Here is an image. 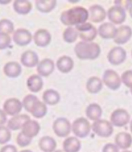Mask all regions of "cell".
<instances>
[{"label":"cell","instance_id":"44dd1931","mask_svg":"<svg viewBox=\"0 0 132 152\" xmlns=\"http://www.w3.org/2000/svg\"><path fill=\"white\" fill-rule=\"evenodd\" d=\"M74 63L70 57L63 56L60 57L56 63V66L59 72L63 74H68L73 69Z\"/></svg>","mask_w":132,"mask_h":152},{"label":"cell","instance_id":"4dcf8cb0","mask_svg":"<svg viewBox=\"0 0 132 152\" xmlns=\"http://www.w3.org/2000/svg\"><path fill=\"white\" fill-rule=\"evenodd\" d=\"M103 114V110L101 106L96 103L89 104L86 109V115L90 120L96 121L100 119Z\"/></svg>","mask_w":132,"mask_h":152},{"label":"cell","instance_id":"277c9868","mask_svg":"<svg viewBox=\"0 0 132 152\" xmlns=\"http://www.w3.org/2000/svg\"><path fill=\"white\" fill-rule=\"evenodd\" d=\"M75 29L77 30L79 36L82 40L85 42L90 43L95 39L98 31L97 28L90 23L86 22L85 23L75 26Z\"/></svg>","mask_w":132,"mask_h":152},{"label":"cell","instance_id":"7bdbcfd3","mask_svg":"<svg viewBox=\"0 0 132 152\" xmlns=\"http://www.w3.org/2000/svg\"><path fill=\"white\" fill-rule=\"evenodd\" d=\"M7 114L3 110L0 109V126H3L7 122Z\"/></svg>","mask_w":132,"mask_h":152},{"label":"cell","instance_id":"6da1fadb","mask_svg":"<svg viewBox=\"0 0 132 152\" xmlns=\"http://www.w3.org/2000/svg\"><path fill=\"white\" fill-rule=\"evenodd\" d=\"M89 18V12L81 6L74 7L64 11L60 17L61 23L66 26H72L85 23Z\"/></svg>","mask_w":132,"mask_h":152},{"label":"cell","instance_id":"7c38bea8","mask_svg":"<svg viewBox=\"0 0 132 152\" xmlns=\"http://www.w3.org/2000/svg\"><path fill=\"white\" fill-rule=\"evenodd\" d=\"M32 40V34L25 28H19L13 34L14 42L20 47L26 46L31 43Z\"/></svg>","mask_w":132,"mask_h":152},{"label":"cell","instance_id":"e0dca14e","mask_svg":"<svg viewBox=\"0 0 132 152\" xmlns=\"http://www.w3.org/2000/svg\"><path fill=\"white\" fill-rule=\"evenodd\" d=\"M55 69V64L50 59H44L39 63L37 66V72L39 75L48 77L51 75Z\"/></svg>","mask_w":132,"mask_h":152},{"label":"cell","instance_id":"4fadbf2b","mask_svg":"<svg viewBox=\"0 0 132 152\" xmlns=\"http://www.w3.org/2000/svg\"><path fill=\"white\" fill-rule=\"evenodd\" d=\"M132 36V29L128 25H122L117 28L114 42L118 45H124L129 41Z\"/></svg>","mask_w":132,"mask_h":152},{"label":"cell","instance_id":"1f68e13d","mask_svg":"<svg viewBox=\"0 0 132 152\" xmlns=\"http://www.w3.org/2000/svg\"><path fill=\"white\" fill-rule=\"evenodd\" d=\"M57 5L55 0H37L36 7L39 12L42 13H49L55 9Z\"/></svg>","mask_w":132,"mask_h":152},{"label":"cell","instance_id":"ac0fdd59","mask_svg":"<svg viewBox=\"0 0 132 152\" xmlns=\"http://www.w3.org/2000/svg\"><path fill=\"white\" fill-rule=\"evenodd\" d=\"M21 63L27 68H34L39 64V57L35 52L26 50L21 56Z\"/></svg>","mask_w":132,"mask_h":152},{"label":"cell","instance_id":"e575fe53","mask_svg":"<svg viewBox=\"0 0 132 152\" xmlns=\"http://www.w3.org/2000/svg\"><path fill=\"white\" fill-rule=\"evenodd\" d=\"M37 99H39L33 94H28L27 96H26L23 98L22 102L23 106L26 110V111L30 112L32 106Z\"/></svg>","mask_w":132,"mask_h":152},{"label":"cell","instance_id":"f6af8a7d","mask_svg":"<svg viewBox=\"0 0 132 152\" xmlns=\"http://www.w3.org/2000/svg\"><path fill=\"white\" fill-rule=\"evenodd\" d=\"M129 13H130V16L132 18V4H131V5L130 6V9H129Z\"/></svg>","mask_w":132,"mask_h":152},{"label":"cell","instance_id":"7402d4cb","mask_svg":"<svg viewBox=\"0 0 132 152\" xmlns=\"http://www.w3.org/2000/svg\"><path fill=\"white\" fill-rule=\"evenodd\" d=\"M22 68L20 63L15 61H10L5 64L3 67V72L7 77L16 78L21 74Z\"/></svg>","mask_w":132,"mask_h":152},{"label":"cell","instance_id":"2e32d148","mask_svg":"<svg viewBox=\"0 0 132 152\" xmlns=\"http://www.w3.org/2000/svg\"><path fill=\"white\" fill-rule=\"evenodd\" d=\"M88 12L90 20L93 23L103 21L107 15L103 7L99 5H93L90 7Z\"/></svg>","mask_w":132,"mask_h":152},{"label":"cell","instance_id":"bcb514c9","mask_svg":"<svg viewBox=\"0 0 132 152\" xmlns=\"http://www.w3.org/2000/svg\"><path fill=\"white\" fill-rule=\"evenodd\" d=\"M20 152H32V151H31V150H22Z\"/></svg>","mask_w":132,"mask_h":152},{"label":"cell","instance_id":"d590c367","mask_svg":"<svg viewBox=\"0 0 132 152\" xmlns=\"http://www.w3.org/2000/svg\"><path fill=\"white\" fill-rule=\"evenodd\" d=\"M11 139V132L8 128L0 126V144H4Z\"/></svg>","mask_w":132,"mask_h":152},{"label":"cell","instance_id":"ba28073f","mask_svg":"<svg viewBox=\"0 0 132 152\" xmlns=\"http://www.w3.org/2000/svg\"><path fill=\"white\" fill-rule=\"evenodd\" d=\"M130 120V114L124 109H117L111 114L110 123L113 126L123 127L129 123Z\"/></svg>","mask_w":132,"mask_h":152},{"label":"cell","instance_id":"f35d334b","mask_svg":"<svg viewBox=\"0 0 132 152\" xmlns=\"http://www.w3.org/2000/svg\"><path fill=\"white\" fill-rule=\"evenodd\" d=\"M32 139L28 138V137H27L25 136L21 132L17 136L16 142L19 146L23 148V147L28 146L29 144H31V143L32 142Z\"/></svg>","mask_w":132,"mask_h":152},{"label":"cell","instance_id":"9a60e30c","mask_svg":"<svg viewBox=\"0 0 132 152\" xmlns=\"http://www.w3.org/2000/svg\"><path fill=\"white\" fill-rule=\"evenodd\" d=\"M21 130L22 134L25 136L32 139L38 135L41 130V126L37 121L30 119L25 123Z\"/></svg>","mask_w":132,"mask_h":152},{"label":"cell","instance_id":"836d02e7","mask_svg":"<svg viewBox=\"0 0 132 152\" xmlns=\"http://www.w3.org/2000/svg\"><path fill=\"white\" fill-rule=\"evenodd\" d=\"M14 23L9 20L3 19L0 20V33L10 34L14 32Z\"/></svg>","mask_w":132,"mask_h":152},{"label":"cell","instance_id":"f1b7e54d","mask_svg":"<svg viewBox=\"0 0 132 152\" xmlns=\"http://www.w3.org/2000/svg\"><path fill=\"white\" fill-rule=\"evenodd\" d=\"M86 88L89 93L96 94L103 88V81L100 78L93 76L90 77L86 82Z\"/></svg>","mask_w":132,"mask_h":152},{"label":"cell","instance_id":"4316f807","mask_svg":"<svg viewBox=\"0 0 132 152\" xmlns=\"http://www.w3.org/2000/svg\"><path fill=\"white\" fill-rule=\"evenodd\" d=\"M63 146L65 152H79L81 150V144L75 137H69L64 140Z\"/></svg>","mask_w":132,"mask_h":152},{"label":"cell","instance_id":"30bf717a","mask_svg":"<svg viewBox=\"0 0 132 152\" xmlns=\"http://www.w3.org/2000/svg\"><path fill=\"white\" fill-rule=\"evenodd\" d=\"M126 56V52L123 48L115 47L112 48L108 52L107 58L109 63L113 65H119L124 62Z\"/></svg>","mask_w":132,"mask_h":152},{"label":"cell","instance_id":"b9f144b4","mask_svg":"<svg viewBox=\"0 0 132 152\" xmlns=\"http://www.w3.org/2000/svg\"><path fill=\"white\" fill-rule=\"evenodd\" d=\"M0 152H18L16 147L12 145V144H8V145L4 146L0 150Z\"/></svg>","mask_w":132,"mask_h":152},{"label":"cell","instance_id":"f546056e","mask_svg":"<svg viewBox=\"0 0 132 152\" xmlns=\"http://www.w3.org/2000/svg\"><path fill=\"white\" fill-rule=\"evenodd\" d=\"M59 94L56 90L48 89L45 90L43 94V100L46 104L54 106L59 103L60 101Z\"/></svg>","mask_w":132,"mask_h":152},{"label":"cell","instance_id":"8d00e7d4","mask_svg":"<svg viewBox=\"0 0 132 152\" xmlns=\"http://www.w3.org/2000/svg\"><path fill=\"white\" fill-rule=\"evenodd\" d=\"M121 81L126 86L132 89V70H129L124 72L121 75Z\"/></svg>","mask_w":132,"mask_h":152},{"label":"cell","instance_id":"ee69618b","mask_svg":"<svg viewBox=\"0 0 132 152\" xmlns=\"http://www.w3.org/2000/svg\"><path fill=\"white\" fill-rule=\"evenodd\" d=\"M10 0H8V1H0V4H8V3H10Z\"/></svg>","mask_w":132,"mask_h":152},{"label":"cell","instance_id":"9c48e42d","mask_svg":"<svg viewBox=\"0 0 132 152\" xmlns=\"http://www.w3.org/2000/svg\"><path fill=\"white\" fill-rule=\"evenodd\" d=\"M107 16L112 23L120 25L126 20V10L120 6L114 5L109 9L107 12Z\"/></svg>","mask_w":132,"mask_h":152},{"label":"cell","instance_id":"d6a6232c","mask_svg":"<svg viewBox=\"0 0 132 152\" xmlns=\"http://www.w3.org/2000/svg\"><path fill=\"white\" fill-rule=\"evenodd\" d=\"M79 36V33L75 28L72 26L67 27L63 34L64 41L67 43H73L76 41Z\"/></svg>","mask_w":132,"mask_h":152},{"label":"cell","instance_id":"5bb4252c","mask_svg":"<svg viewBox=\"0 0 132 152\" xmlns=\"http://www.w3.org/2000/svg\"><path fill=\"white\" fill-rule=\"evenodd\" d=\"M34 41L37 47H46L50 44L52 40L50 33L46 29H39L34 35Z\"/></svg>","mask_w":132,"mask_h":152},{"label":"cell","instance_id":"74e56055","mask_svg":"<svg viewBox=\"0 0 132 152\" xmlns=\"http://www.w3.org/2000/svg\"><path fill=\"white\" fill-rule=\"evenodd\" d=\"M11 41V37L9 34L0 33V50H4L8 48Z\"/></svg>","mask_w":132,"mask_h":152},{"label":"cell","instance_id":"7a4b0ae2","mask_svg":"<svg viewBox=\"0 0 132 152\" xmlns=\"http://www.w3.org/2000/svg\"><path fill=\"white\" fill-rule=\"evenodd\" d=\"M75 55L81 60H94L101 54V47L99 45L93 42L80 41L74 48Z\"/></svg>","mask_w":132,"mask_h":152},{"label":"cell","instance_id":"3957f363","mask_svg":"<svg viewBox=\"0 0 132 152\" xmlns=\"http://www.w3.org/2000/svg\"><path fill=\"white\" fill-rule=\"evenodd\" d=\"M92 126L90 125L89 121L85 117H79L75 119L71 124V131L74 134L79 138H85L87 137Z\"/></svg>","mask_w":132,"mask_h":152},{"label":"cell","instance_id":"cb8c5ba5","mask_svg":"<svg viewBox=\"0 0 132 152\" xmlns=\"http://www.w3.org/2000/svg\"><path fill=\"white\" fill-rule=\"evenodd\" d=\"M115 142L119 148L126 150L131 146L132 137L127 132H120L115 136Z\"/></svg>","mask_w":132,"mask_h":152},{"label":"cell","instance_id":"d6986e66","mask_svg":"<svg viewBox=\"0 0 132 152\" xmlns=\"http://www.w3.org/2000/svg\"><path fill=\"white\" fill-rule=\"evenodd\" d=\"M117 28L115 25L110 22L104 23L98 28V33L103 39H114L115 36Z\"/></svg>","mask_w":132,"mask_h":152},{"label":"cell","instance_id":"ab89813d","mask_svg":"<svg viewBox=\"0 0 132 152\" xmlns=\"http://www.w3.org/2000/svg\"><path fill=\"white\" fill-rule=\"evenodd\" d=\"M102 152H119V148L115 144L108 143L104 146Z\"/></svg>","mask_w":132,"mask_h":152},{"label":"cell","instance_id":"7dc6e473","mask_svg":"<svg viewBox=\"0 0 132 152\" xmlns=\"http://www.w3.org/2000/svg\"><path fill=\"white\" fill-rule=\"evenodd\" d=\"M54 152H65L63 150H55Z\"/></svg>","mask_w":132,"mask_h":152},{"label":"cell","instance_id":"681fc988","mask_svg":"<svg viewBox=\"0 0 132 152\" xmlns=\"http://www.w3.org/2000/svg\"><path fill=\"white\" fill-rule=\"evenodd\" d=\"M122 152H132V151H128V150H125V151H122Z\"/></svg>","mask_w":132,"mask_h":152},{"label":"cell","instance_id":"f907efd6","mask_svg":"<svg viewBox=\"0 0 132 152\" xmlns=\"http://www.w3.org/2000/svg\"><path fill=\"white\" fill-rule=\"evenodd\" d=\"M130 92H131V93L132 94V89H130Z\"/></svg>","mask_w":132,"mask_h":152},{"label":"cell","instance_id":"c3c4849f","mask_svg":"<svg viewBox=\"0 0 132 152\" xmlns=\"http://www.w3.org/2000/svg\"><path fill=\"white\" fill-rule=\"evenodd\" d=\"M130 130H131V132L132 133V120H131V123H130Z\"/></svg>","mask_w":132,"mask_h":152},{"label":"cell","instance_id":"ffe728a7","mask_svg":"<svg viewBox=\"0 0 132 152\" xmlns=\"http://www.w3.org/2000/svg\"><path fill=\"white\" fill-rule=\"evenodd\" d=\"M31 119L30 117L26 114H21L14 116L11 118L7 123V127L10 130L16 131L22 129L23 125L26 121Z\"/></svg>","mask_w":132,"mask_h":152},{"label":"cell","instance_id":"484cf974","mask_svg":"<svg viewBox=\"0 0 132 152\" xmlns=\"http://www.w3.org/2000/svg\"><path fill=\"white\" fill-rule=\"evenodd\" d=\"M29 113L36 119L43 118L47 113V106L44 102L37 99L32 106Z\"/></svg>","mask_w":132,"mask_h":152},{"label":"cell","instance_id":"8fae6325","mask_svg":"<svg viewBox=\"0 0 132 152\" xmlns=\"http://www.w3.org/2000/svg\"><path fill=\"white\" fill-rule=\"evenodd\" d=\"M22 102L16 98H10L5 101L3 104V111L7 115L16 116L19 115L23 108Z\"/></svg>","mask_w":132,"mask_h":152},{"label":"cell","instance_id":"5b68a950","mask_svg":"<svg viewBox=\"0 0 132 152\" xmlns=\"http://www.w3.org/2000/svg\"><path fill=\"white\" fill-rule=\"evenodd\" d=\"M92 131L101 137H109L114 133V127L112 123L105 119L94 121L92 125Z\"/></svg>","mask_w":132,"mask_h":152},{"label":"cell","instance_id":"52a82bcc","mask_svg":"<svg viewBox=\"0 0 132 152\" xmlns=\"http://www.w3.org/2000/svg\"><path fill=\"white\" fill-rule=\"evenodd\" d=\"M103 82L108 88L112 90H117L120 88L122 81L121 78L115 71L108 69L104 72Z\"/></svg>","mask_w":132,"mask_h":152},{"label":"cell","instance_id":"d4e9b609","mask_svg":"<svg viewBox=\"0 0 132 152\" xmlns=\"http://www.w3.org/2000/svg\"><path fill=\"white\" fill-rule=\"evenodd\" d=\"M39 147L43 152H54L57 147V142L52 137L44 136L39 140Z\"/></svg>","mask_w":132,"mask_h":152},{"label":"cell","instance_id":"8992f818","mask_svg":"<svg viewBox=\"0 0 132 152\" xmlns=\"http://www.w3.org/2000/svg\"><path fill=\"white\" fill-rule=\"evenodd\" d=\"M53 130L59 137H66L69 136L71 130V125L70 121L65 117H59L53 123Z\"/></svg>","mask_w":132,"mask_h":152},{"label":"cell","instance_id":"603a6c76","mask_svg":"<svg viewBox=\"0 0 132 152\" xmlns=\"http://www.w3.org/2000/svg\"><path fill=\"white\" fill-rule=\"evenodd\" d=\"M26 85L31 92L37 93L43 88V81L40 75L34 74L28 78L27 81H26Z\"/></svg>","mask_w":132,"mask_h":152},{"label":"cell","instance_id":"83f0119b","mask_svg":"<svg viewBox=\"0 0 132 152\" xmlns=\"http://www.w3.org/2000/svg\"><path fill=\"white\" fill-rule=\"evenodd\" d=\"M15 12L21 15L28 14L32 9V3L26 0H16L13 3Z\"/></svg>","mask_w":132,"mask_h":152},{"label":"cell","instance_id":"60d3db41","mask_svg":"<svg viewBox=\"0 0 132 152\" xmlns=\"http://www.w3.org/2000/svg\"><path fill=\"white\" fill-rule=\"evenodd\" d=\"M115 5H118L123 7L125 10H129L132 4V1H115Z\"/></svg>","mask_w":132,"mask_h":152}]
</instances>
